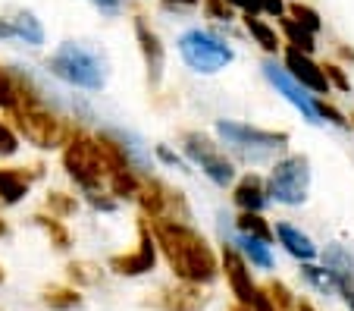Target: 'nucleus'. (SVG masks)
Here are the masks:
<instances>
[{"mask_svg":"<svg viewBox=\"0 0 354 311\" xmlns=\"http://www.w3.org/2000/svg\"><path fill=\"white\" fill-rule=\"evenodd\" d=\"M151 233H154L157 251L163 255V261L169 264V271L176 274L179 283L207 286L220 277V255L194 226L176 224V220H157L151 224Z\"/></svg>","mask_w":354,"mask_h":311,"instance_id":"nucleus-1","label":"nucleus"},{"mask_svg":"<svg viewBox=\"0 0 354 311\" xmlns=\"http://www.w3.org/2000/svg\"><path fill=\"white\" fill-rule=\"evenodd\" d=\"M10 126H13V132L19 139H26L28 145L44 148V151L63 148V145L79 132L73 123H66L63 116H57L50 107H44V101H41V95L32 88V82L26 85L19 104L10 110Z\"/></svg>","mask_w":354,"mask_h":311,"instance_id":"nucleus-2","label":"nucleus"},{"mask_svg":"<svg viewBox=\"0 0 354 311\" xmlns=\"http://www.w3.org/2000/svg\"><path fill=\"white\" fill-rule=\"evenodd\" d=\"M47 69L60 82L82 88V91H100L107 85V60L97 51L79 44V41H63L60 48L47 57Z\"/></svg>","mask_w":354,"mask_h":311,"instance_id":"nucleus-3","label":"nucleus"},{"mask_svg":"<svg viewBox=\"0 0 354 311\" xmlns=\"http://www.w3.org/2000/svg\"><path fill=\"white\" fill-rule=\"evenodd\" d=\"M63 170L66 176L79 186L85 195L94 192H107V179H110V163L100 151L97 139L75 132L66 145H63Z\"/></svg>","mask_w":354,"mask_h":311,"instance_id":"nucleus-4","label":"nucleus"},{"mask_svg":"<svg viewBox=\"0 0 354 311\" xmlns=\"http://www.w3.org/2000/svg\"><path fill=\"white\" fill-rule=\"evenodd\" d=\"M179 57L192 73L214 75L235 60V51L232 44H226L220 35L207 32V28H188L179 35Z\"/></svg>","mask_w":354,"mask_h":311,"instance_id":"nucleus-5","label":"nucleus"},{"mask_svg":"<svg viewBox=\"0 0 354 311\" xmlns=\"http://www.w3.org/2000/svg\"><path fill=\"white\" fill-rule=\"evenodd\" d=\"M267 186V198L286 208H298L308 202L310 192V161L304 154H282L273 163L270 176L263 179Z\"/></svg>","mask_w":354,"mask_h":311,"instance_id":"nucleus-6","label":"nucleus"},{"mask_svg":"<svg viewBox=\"0 0 354 311\" xmlns=\"http://www.w3.org/2000/svg\"><path fill=\"white\" fill-rule=\"evenodd\" d=\"M216 136H220L223 145L235 148L239 154L251 157V161H267L270 154H279V151L288 145V132L248 126V123H235V120L216 123Z\"/></svg>","mask_w":354,"mask_h":311,"instance_id":"nucleus-7","label":"nucleus"},{"mask_svg":"<svg viewBox=\"0 0 354 311\" xmlns=\"http://www.w3.org/2000/svg\"><path fill=\"white\" fill-rule=\"evenodd\" d=\"M182 151H185V157L194 163V167H201V173L207 176L214 186L226 189V186L235 183L232 157H226V151H223L210 136H204L198 129H188V132H182Z\"/></svg>","mask_w":354,"mask_h":311,"instance_id":"nucleus-8","label":"nucleus"},{"mask_svg":"<svg viewBox=\"0 0 354 311\" xmlns=\"http://www.w3.org/2000/svg\"><path fill=\"white\" fill-rule=\"evenodd\" d=\"M220 271L226 274V283L235 296V305L239 308H248V311H273L270 305V296L263 286H257V280L251 277V267L245 264V258L226 242L220 255Z\"/></svg>","mask_w":354,"mask_h":311,"instance_id":"nucleus-9","label":"nucleus"},{"mask_svg":"<svg viewBox=\"0 0 354 311\" xmlns=\"http://www.w3.org/2000/svg\"><path fill=\"white\" fill-rule=\"evenodd\" d=\"M135 202L141 204V214H145L147 224H157V220L185 224L188 220V204L182 198V192H173L160 179H141V189L135 195Z\"/></svg>","mask_w":354,"mask_h":311,"instance_id":"nucleus-10","label":"nucleus"},{"mask_svg":"<svg viewBox=\"0 0 354 311\" xmlns=\"http://www.w3.org/2000/svg\"><path fill=\"white\" fill-rule=\"evenodd\" d=\"M157 264V242L151 224L141 220L138 224V245L126 255H113L110 258V271L120 274V277H141V274H151Z\"/></svg>","mask_w":354,"mask_h":311,"instance_id":"nucleus-11","label":"nucleus"},{"mask_svg":"<svg viewBox=\"0 0 354 311\" xmlns=\"http://www.w3.org/2000/svg\"><path fill=\"white\" fill-rule=\"evenodd\" d=\"M263 75H267L270 85H273L276 91H279V95L286 98V101L292 104V107L298 110L301 116H304V120L314 123V126L320 123V116H317V107H314V95H308V91H304V88H301L298 82H295L292 75L286 73V66H282V63L263 60Z\"/></svg>","mask_w":354,"mask_h":311,"instance_id":"nucleus-12","label":"nucleus"},{"mask_svg":"<svg viewBox=\"0 0 354 311\" xmlns=\"http://www.w3.org/2000/svg\"><path fill=\"white\" fill-rule=\"evenodd\" d=\"M135 41H138L141 60H145V69H147V82H151V88H157L163 82V69H167V48H163L160 35L147 26V19H141V16H135Z\"/></svg>","mask_w":354,"mask_h":311,"instance_id":"nucleus-13","label":"nucleus"},{"mask_svg":"<svg viewBox=\"0 0 354 311\" xmlns=\"http://www.w3.org/2000/svg\"><path fill=\"white\" fill-rule=\"evenodd\" d=\"M282 66H286V73L292 75L304 91H310V95H329V82H326V75H323L320 63H314V57L286 48V54H282Z\"/></svg>","mask_w":354,"mask_h":311,"instance_id":"nucleus-14","label":"nucleus"},{"mask_svg":"<svg viewBox=\"0 0 354 311\" xmlns=\"http://www.w3.org/2000/svg\"><path fill=\"white\" fill-rule=\"evenodd\" d=\"M38 170L26 167H0V208H16L32 192Z\"/></svg>","mask_w":354,"mask_h":311,"instance_id":"nucleus-15","label":"nucleus"},{"mask_svg":"<svg viewBox=\"0 0 354 311\" xmlns=\"http://www.w3.org/2000/svg\"><path fill=\"white\" fill-rule=\"evenodd\" d=\"M232 202L235 208L241 211V214H261L263 208H267V186H263V179L257 173H245L235 183L232 189Z\"/></svg>","mask_w":354,"mask_h":311,"instance_id":"nucleus-16","label":"nucleus"},{"mask_svg":"<svg viewBox=\"0 0 354 311\" xmlns=\"http://www.w3.org/2000/svg\"><path fill=\"white\" fill-rule=\"evenodd\" d=\"M273 239H279V245L288 251V255L295 258V261H301V264H314L317 261V245H314V239L308 236V233H301L295 224H276L273 226Z\"/></svg>","mask_w":354,"mask_h":311,"instance_id":"nucleus-17","label":"nucleus"},{"mask_svg":"<svg viewBox=\"0 0 354 311\" xmlns=\"http://www.w3.org/2000/svg\"><path fill=\"white\" fill-rule=\"evenodd\" d=\"M204 305H207L204 286H192V283H176L169 290H163L160 296L163 311H201Z\"/></svg>","mask_w":354,"mask_h":311,"instance_id":"nucleus-18","label":"nucleus"},{"mask_svg":"<svg viewBox=\"0 0 354 311\" xmlns=\"http://www.w3.org/2000/svg\"><path fill=\"white\" fill-rule=\"evenodd\" d=\"M235 251H239L241 258H245L248 267H261V271H273V251H270L267 242H261V239H251V236H239L235 233L232 242Z\"/></svg>","mask_w":354,"mask_h":311,"instance_id":"nucleus-19","label":"nucleus"},{"mask_svg":"<svg viewBox=\"0 0 354 311\" xmlns=\"http://www.w3.org/2000/svg\"><path fill=\"white\" fill-rule=\"evenodd\" d=\"M279 28H282V48H292V51H298V54H314L317 51V35L314 32H308L304 26H298V22H292L288 16H282L279 19Z\"/></svg>","mask_w":354,"mask_h":311,"instance_id":"nucleus-20","label":"nucleus"},{"mask_svg":"<svg viewBox=\"0 0 354 311\" xmlns=\"http://www.w3.org/2000/svg\"><path fill=\"white\" fill-rule=\"evenodd\" d=\"M7 22H10V28H13V38L26 41V44H32V48H41V44H44V26H41V19L35 13L19 10V13Z\"/></svg>","mask_w":354,"mask_h":311,"instance_id":"nucleus-21","label":"nucleus"},{"mask_svg":"<svg viewBox=\"0 0 354 311\" xmlns=\"http://www.w3.org/2000/svg\"><path fill=\"white\" fill-rule=\"evenodd\" d=\"M245 28H248V35H251V38H254L270 57L282 51V38H279V32H276V26L263 22L261 16H245Z\"/></svg>","mask_w":354,"mask_h":311,"instance_id":"nucleus-22","label":"nucleus"},{"mask_svg":"<svg viewBox=\"0 0 354 311\" xmlns=\"http://www.w3.org/2000/svg\"><path fill=\"white\" fill-rule=\"evenodd\" d=\"M28 85V79H22L19 73H10L7 66H0V110H13L22 98V88Z\"/></svg>","mask_w":354,"mask_h":311,"instance_id":"nucleus-23","label":"nucleus"},{"mask_svg":"<svg viewBox=\"0 0 354 311\" xmlns=\"http://www.w3.org/2000/svg\"><path fill=\"white\" fill-rule=\"evenodd\" d=\"M235 233L239 236H251L261 242H273V226L263 220V214H239L235 217Z\"/></svg>","mask_w":354,"mask_h":311,"instance_id":"nucleus-24","label":"nucleus"},{"mask_svg":"<svg viewBox=\"0 0 354 311\" xmlns=\"http://www.w3.org/2000/svg\"><path fill=\"white\" fill-rule=\"evenodd\" d=\"M301 274H304V280H308L317 292H323V296H335V292H339V280H335V274L329 271V267H320V264H301Z\"/></svg>","mask_w":354,"mask_h":311,"instance_id":"nucleus-25","label":"nucleus"},{"mask_svg":"<svg viewBox=\"0 0 354 311\" xmlns=\"http://www.w3.org/2000/svg\"><path fill=\"white\" fill-rule=\"evenodd\" d=\"M44 305L54 311H73L82 305V292L73 290V286H50L44 292Z\"/></svg>","mask_w":354,"mask_h":311,"instance_id":"nucleus-26","label":"nucleus"},{"mask_svg":"<svg viewBox=\"0 0 354 311\" xmlns=\"http://www.w3.org/2000/svg\"><path fill=\"white\" fill-rule=\"evenodd\" d=\"M286 16H288L292 22H298V26H304L308 32H314V35L323 28L320 13H317L314 7H308V3H301V0H298V3H288V7H286Z\"/></svg>","mask_w":354,"mask_h":311,"instance_id":"nucleus-27","label":"nucleus"},{"mask_svg":"<svg viewBox=\"0 0 354 311\" xmlns=\"http://www.w3.org/2000/svg\"><path fill=\"white\" fill-rule=\"evenodd\" d=\"M35 224L47 233L50 245H57V249H69V230L63 226V220H57V217H50V214H35Z\"/></svg>","mask_w":354,"mask_h":311,"instance_id":"nucleus-28","label":"nucleus"},{"mask_svg":"<svg viewBox=\"0 0 354 311\" xmlns=\"http://www.w3.org/2000/svg\"><path fill=\"white\" fill-rule=\"evenodd\" d=\"M75 208H79L75 198L66 195V192H50V195H47V211H50V217H57V220L75 214Z\"/></svg>","mask_w":354,"mask_h":311,"instance_id":"nucleus-29","label":"nucleus"},{"mask_svg":"<svg viewBox=\"0 0 354 311\" xmlns=\"http://www.w3.org/2000/svg\"><path fill=\"white\" fill-rule=\"evenodd\" d=\"M314 107H317V116H320V123H333V126H342V129L351 126V123H348V116L342 114V110H335L333 104H326V101H320V98H314Z\"/></svg>","mask_w":354,"mask_h":311,"instance_id":"nucleus-30","label":"nucleus"},{"mask_svg":"<svg viewBox=\"0 0 354 311\" xmlns=\"http://www.w3.org/2000/svg\"><path fill=\"white\" fill-rule=\"evenodd\" d=\"M16 151H19V136L13 132V126H10L7 120H0V161H3V157H13Z\"/></svg>","mask_w":354,"mask_h":311,"instance_id":"nucleus-31","label":"nucleus"},{"mask_svg":"<svg viewBox=\"0 0 354 311\" xmlns=\"http://www.w3.org/2000/svg\"><path fill=\"white\" fill-rule=\"evenodd\" d=\"M204 13L216 22H232L235 19V10L229 7L226 0H204Z\"/></svg>","mask_w":354,"mask_h":311,"instance_id":"nucleus-32","label":"nucleus"},{"mask_svg":"<svg viewBox=\"0 0 354 311\" xmlns=\"http://www.w3.org/2000/svg\"><path fill=\"white\" fill-rule=\"evenodd\" d=\"M323 75H326V82H329V88H339V91H351V82H348V75H345V69L342 66H335V63H326L323 66Z\"/></svg>","mask_w":354,"mask_h":311,"instance_id":"nucleus-33","label":"nucleus"},{"mask_svg":"<svg viewBox=\"0 0 354 311\" xmlns=\"http://www.w3.org/2000/svg\"><path fill=\"white\" fill-rule=\"evenodd\" d=\"M339 280V296L348 305V311H354V277H335Z\"/></svg>","mask_w":354,"mask_h":311,"instance_id":"nucleus-34","label":"nucleus"},{"mask_svg":"<svg viewBox=\"0 0 354 311\" xmlns=\"http://www.w3.org/2000/svg\"><path fill=\"white\" fill-rule=\"evenodd\" d=\"M91 202V208L97 211H116V198H110L107 192H94V195H85Z\"/></svg>","mask_w":354,"mask_h":311,"instance_id":"nucleus-35","label":"nucleus"},{"mask_svg":"<svg viewBox=\"0 0 354 311\" xmlns=\"http://www.w3.org/2000/svg\"><path fill=\"white\" fill-rule=\"evenodd\" d=\"M232 10H241L245 16H261V0H226Z\"/></svg>","mask_w":354,"mask_h":311,"instance_id":"nucleus-36","label":"nucleus"},{"mask_svg":"<svg viewBox=\"0 0 354 311\" xmlns=\"http://www.w3.org/2000/svg\"><path fill=\"white\" fill-rule=\"evenodd\" d=\"M88 271H91V264H85V261H79V264H69V277H79L82 280V283H94V280H97V277H94V274H88Z\"/></svg>","mask_w":354,"mask_h":311,"instance_id":"nucleus-37","label":"nucleus"},{"mask_svg":"<svg viewBox=\"0 0 354 311\" xmlns=\"http://www.w3.org/2000/svg\"><path fill=\"white\" fill-rule=\"evenodd\" d=\"M261 13L282 19V16H286V0H261Z\"/></svg>","mask_w":354,"mask_h":311,"instance_id":"nucleus-38","label":"nucleus"},{"mask_svg":"<svg viewBox=\"0 0 354 311\" xmlns=\"http://www.w3.org/2000/svg\"><path fill=\"white\" fill-rule=\"evenodd\" d=\"M157 157H160V161H163V163H169V167H179V170H185V163H182V161H179V157H176V154H173V151H169V148H167V145H157Z\"/></svg>","mask_w":354,"mask_h":311,"instance_id":"nucleus-39","label":"nucleus"},{"mask_svg":"<svg viewBox=\"0 0 354 311\" xmlns=\"http://www.w3.org/2000/svg\"><path fill=\"white\" fill-rule=\"evenodd\" d=\"M94 7H100L104 10V13H116V10H120V3L122 0H91Z\"/></svg>","mask_w":354,"mask_h":311,"instance_id":"nucleus-40","label":"nucleus"},{"mask_svg":"<svg viewBox=\"0 0 354 311\" xmlns=\"http://www.w3.org/2000/svg\"><path fill=\"white\" fill-rule=\"evenodd\" d=\"M3 38H13V28H10L7 19H0V41H3Z\"/></svg>","mask_w":354,"mask_h":311,"instance_id":"nucleus-41","label":"nucleus"},{"mask_svg":"<svg viewBox=\"0 0 354 311\" xmlns=\"http://www.w3.org/2000/svg\"><path fill=\"white\" fill-rule=\"evenodd\" d=\"M163 3H169V7H194L201 0H163Z\"/></svg>","mask_w":354,"mask_h":311,"instance_id":"nucleus-42","label":"nucleus"},{"mask_svg":"<svg viewBox=\"0 0 354 311\" xmlns=\"http://www.w3.org/2000/svg\"><path fill=\"white\" fill-rule=\"evenodd\" d=\"M7 233H10V226H7V220H3V217H0V239L7 236Z\"/></svg>","mask_w":354,"mask_h":311,"instance_id":"nucleus-43","label":"nucleus"},{"mask_svg":"<svg viewBox=\"0 0 354 311\" xmlns=\"http://www.w3.org/2000/svg\"><path fill=\"white\" fill-rule=\"evenodd\" d=\"M295 311H314V308H310L308 302H298V305H295Z\"/></svg>","mask_w":354,"mask_h":311,"instance_id":"nucleus-44","label":"nucleus"},{"mask_svg":"<svg viewBox=\"0 0 354 311\" xmlns=\"http://www.w3.org/2000/svg\"><path fill=\"white\" fill-rule=\"evenodd\" d=\"M232 311H248V308H239V305H235V308H232Z\"/></svg>","mask_w":354,"mask_h":311,"instance_id":"nucleus-45","label":"nucleus"},{"mask_svg":"<svg viewBox=\"0 0 354 311\" xmlns=\"http://www.w3.org/2000/svg\"><path fill=\"white\" fill-rule=\"evenodd\" d=\"M0 280H3V267H0Z\"/></svg>","mask_w":354,"mask_h":311,"instance_id":"nucleus-46","label":"nucleus"}]
</instances>
